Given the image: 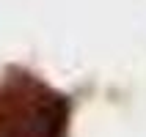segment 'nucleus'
Wrapping results in <instances>:
<instances>
[{"label": "nucleus", "instance_id": "1", "mask_svg": "<svg viewBox=\"0 0 146 137\" xmlns=\"http://www.w3.org/2000/svg\"><path fill=\"white\" fill-rule=\"evenodd\" d=\"M72 102L44 80L11 69L0 82V137H69Z\"/></svg>", "mask_w": 146, "mask_h": 137}]
</instances>
